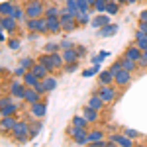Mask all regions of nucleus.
I'll use <instances>...</instances> for the list:
<instances>
[{"label":"nucleus","mask_w":147,"mask_h":147,"mask_svg":"<svg viewBox=\"0 0 147 147\" xmlns=\"http://www.w3.org/2000/svg\"><path fill=\"white\" fill-rule=\"evenodd\" d=\"M12 137L18 141V143H28L32 137H30V122H26V120H18L16 125L12 127Z\"/></svg>","instance_id":"f257e3e1"},{"label":"nucleus","mask_w":147,"mask_h":147,"mask_svg":"<svg viewBox=\"0 0 147 147\" xmlns=\"http://www.w3.org/2000/svg\"><path fill=\"white\" fill-rule=\"evenodd\" d=\"M26 14H28V18H45V4H43V0H28L26 2Z\"/></svg>","instance_id":"f03ea898"},{"label":"nucleus","mask_w":147,"mask_h":147,"mask_svg":"<svg viewBox=\"0 0 147 147\" xmlns=\"http://www.w3.org/2000/svg\"><path fill=\"white\" fill-rule=\"evenodd\" d=\"M26 30L28 32H37L41 35L49 34V26H47V18H28L26 20Z\"/></svg>","instance_id":"7ed1b4c3"},{"label":"nucleus","mask_w":147,"mask_h":147,"mask_svg":"<svg viewBox=\"0 0 147 147\" xmlns=\"http://www.w3.org/2000/svg\"><path fill=\"white\" fill-rule=\"evenodd\" d=\"M26 84H24V80L20 77H16L14 80H10V84H8V94H10L14 100L18 102H24V94H26Z\"/></svg>","instance_id":"20e7f679"},{"label":"nucleus","mask_w":147,"mask_h":147,"mask_svg":"<svg viewBox=\"0 0 147 147\" xmlns=\"http://www.w3.org/2000/svg\"><path fill=\"white\" fill-rule=\"evenodd\" d=\"M18 110H20V104H16L10 94L2 96V100H0V114L2 116H16Z\"/></svg>","instance_id":"39448f33"},{"label":"nucleus","mask_w":147,"mask_h":147,"mask_svg":"<svg viewBox=\"0 0 147 147\" xmlns=\"http://www.w3.org/2000/svg\"><path fill=\"white\" fill-rule=\"evenodd\" d=\"M116 84H98V88L94 92H98L102 96V100L106 102V104H110V102H114L116 100Z\"/></svg>","instance_id":"423d86ee"},{"label":"nucleus","mask_w":147,"mask_h":147,"mask_svg":"<svg viewBox=\"0 0 147 147\" xmlns=\"http://www.w3.org/2000/svg\"><path fill=\"white\" fill-rule=\"evenodd\" d=\"M18 26H20V24L16 22L14 16H2V18H0V28H2V32H8V35L16 34V32H18Z\"/></svg>","instance_id":"0eeeda50"},{"label":"nucleus","mask_w":147,"mask_h":147,"mask_svg":"<svg viewBox=\"0 0 147 147\" xmlns=\"http://www.w3.org/2000/svg\"><path fill=\"white\" fill-rule=\"evenodd\" d=\"M131 82V73L129 71H125V69H120L118 73H114V84L118 86V88H124Z\"/></svg>","instance_id":"6e6552de"},{"label":"nucleus","mask_w":147,"mask_h":147,"mask_svg":"<svg viewBox=\"0 0 147 147\" xmlns=\"http://www.w3.org/2000/svg\"><path fill=\"white\" fill-rule=\"evenodd\" d=\"M141 55H143V51L137 47V43H131V45H127V47L124 49V53H122V57L134 59V61H139V59H141Z\"/></svg>","instance_id":"1a4fd4ad"},{"label":"nucleus","mask_w":147,"mask_h":147,"mask_svg":"<svg viewBox=\"0 0 147 147\" xmlns=\"http://www.w3.org/2000/svg\"><path fill=\"white\" fill-rule=\"evenodd\" d=\"M30 112H32L34 118H39V120H41L47 114V102L39 100V102H35V104H32V106H30Z\"/></svg>","instance_id":"9d476101"},{"label":"nucleus","mask_w":147,"mask_h":147,"mask_svg":"<svg viewBox=\"0 0 147 147\" xmlns=\"http://www.w3.org/2000/svg\"><path fill=\"white\" fill-rule=\"evenodd\" d=\"M39 100H41V94L35 90V88L28 86V88H26V94H24V104L32 106V104H35V102H39Z\"/></svg>","instance_id":"9b49d317"},{"label":"nucleus","mask_w":147,"mask_h":147,"mask_svg":"<svg viewBox=\"0 0 147 147\" xmlns=\"http://www.w3.org/2000/svg\"><path fill=\"white\" fill-rule=\"evenodd\" d=\"M86 106H90V108H94V110H104V106H106V102L102 100V96L98 94V92H92L90 98L86 100Z\"/></svg>","instance_id":"f8f14e48"},{"label":"nucleus","mask_w":147,"mask_h":147,"mask_svg":"<svg viewBox=\"0 0 147 147\" xmlns=\"http://www.w3.org/2000/svg\"><path fill=\"white\" fill-rule=\"evenodd\" d=\"M82 116L90 122V124H96V122H100V110H94L90 106H86L84 104V108H82Z\"/></svg>","instance_id":"ddd939ff"},{"label":"nucleus","mask_w":147,"mask_h":147,"mask_svg":"<svg viewBox=\"0 0 147 147\" xmlns=\"http://www.w3.org/2000/svg\"><path fill=\"white\" fill-rule=\"evenodd\" d=\"M108 16H110V14H98V16H94L90 20V26L94 30H100L104 26H108V24H110V18H108Z\"/></svg>","instance_id":"4468645a"},{"label":"nucleus","mask_w":147,"mask_h":147,"mask_svg":"<svg viewBox=\"0 0 147 147\" xmlns=\"http://www.w3.org/2000/svg\"><path fill=\"white\" fill-rule=\"evenodd\" d=\"M88 131H90V129H86V127H80V125H73L71 124V127L67 129V136L71 137V139H77V137L88 136Z\"/></svg>","instance_id":"2eb2a0df"},{"label":"nucleus","mask_w":147,"mask_h":147,"mask_svg":"<svg viewBox=\"0 0 147 147\" xmlns=\"http://www.w3.org/2000/svg\"><path fill=\"white\" fill-rule=\"evenodd\" d=\"M18 122V118L16 116H2V120H0V127H2V131L6 134V131H12V127L16 125Z\"/></svg>","instance_id":"dca6fc26"},{"label":"nucleus","mask_w":147,"mask_h":147,"mask_svg":"<svg viewBox=\"0 0 147 147\" xmlns=\"http://www.w3.org/2000/svg\"><path fill=\"white\" fill-rule=\"evenodd\" d=\"M47 26H49V34L51 35H57L63 32V24L59 18H47Z\"/></svg>","instance_id":"f3484780"},{"label":"nucleus","mask_w":147,"mask_h":147,"mask_svg":"<svg viewBox=\"0 0 147 147\" xmlns=\"http://www.w3.org/2000/svg\"><path fill=\"white\" fill-rule=\"evenodd\" d=\"M61 53H63V59H65V65H67V63H77V61H80L79 53H77V47H73V49H63Z\"/></svg>","instance_id":"a211bd4d"},{"label":"nucleus","mask_w":147,"mask_h":147,"mask_svg":"<svg viewBox=\"0 0 147 147\" xmlns=\"http://www.w3.org/2000/svg\"><path fill=\"white\" fill-rule=\"evenodd\" d=\"M116 34H118V24H112V22L98 30V35H100V37H112V35H116Z\"/></svg>","instance_id":"6ab92c4d"},{"label":"nucleus","mask_w":147,"mask_h":147,"mask_svg":"<svg viewBox=\"0 0 147 147\" xmlns=\"http://www.w3.org/2000/svg\"><path fill=\"white\" fill-rule=\"evenodd\" d=\"M30 71H32L34 75H37V77H39V79H41V80L45 79V77H49V75H51V73L47 71V67H45V65H43V63H39V61H37V63H35V65H34V67H32V69H30Z\"/></svg>","instance_id":"aec40b11"},{"label":"nucleus","mask_w":147,"mask_h":147,"mask_svg":"<svg viewBox=\"0 0 147 147\" xmlns=\"http://www.w3.org/2000/svg\"><path fill=\"white\" fill-rule=\"evenodd\" d=\"M22 80H24V84H26V86H32V88H35V86L39 84V80H41V79H39L37 75H34L32 71H28V73L22 77Z\"/></svg>","instance_id":"412c9836"},{"label":"nucleus","mask_w":147,"mask_h":147,"mask_svg":"<svg viewBox=\"0 0 147 147\" xmlns=\"http://www.w3.org/2000/svg\"><path fill=\"white\" fill-rule=\"evenodd\" d=\"M98 84H114V73L110 69L98 73Z\"/></svg>","instance_id":"4be33fe9"},{"label":"nucleus","mask_w":147,"mask_h":147,"mask_svg":"<svg viewBox=\"0 0 147 147\" xmlns=\"http://www.w3.org/2000/svg\"><path fill=\"white\" fill-rule=\"evenodd\" d=\"M134 39H136L137 47H139L141 51H147V34H143L141 30H137L136 35H134Z\"/></svg>","instance_id":"5701e85b"},{"label":"nucleus","mask_w":147,"mask_h":147,"mask_svg":"<svg viewBox=\"0 0 147 147\" xmlns=\"http://www.w3.org/2000/svg\"><path fill=\"white\" fill-rule=\"evenodd\" d=\"M14 8H16V2H14V0L2 2V4H0V16H12V14H14Z\"/></svg>","instance_id":"b1692460"},{"label":"nucleus","mask_w":147,"mask_h":147,"mask_svg":"<svg viewBox=\"0 0 147 147\" xmlns=\"http://www.w3.org/2000/svg\"><path fill=\"white\" fill-rule=\"evenodd\" d=\"M41 120L39 118H35V120H32L30 122V137H37L39 136V131H41Z\"/></svg>","instance_id":"393cba45"},{"label":"nucleus","mask_w":147,"mask_h":147,"mask_svg":"<svg viewBox=\"0 0 147 147\" xmlns=\"http://www.w3.org/2000/svg\"><path fill=\"white\" fill-rule=\"evenodd\" d=\"M61 16V8L57 4H47L45 8V18H59Z\"/></svg>","instance_id":"a878e982"},{"label":"nucleus","mask_w":147,"mask_h":147,"mask_svg":"<svg viewBox=\"0 0 147 147\" xmlns=\"http://www.w3.org/2000/svg\"><path fill=\"white\" fill-rule=\"evenodd\" d=\"M43 84H45L47 92H51V90H55V88H57L59 80H57V77H55V75H49V77H45V79H43Z\"/></svg>","instance_id":"bb28decb"},{"label":"nucleus","mask_w":147,"mask_h":147,"mask_svg":"<svg viewBox=\"0 0 147 147\" xmlns=\"http://www.w3.org/2000/svg\"><path fill=\"white\" fill-rule=\"evenodd\" d=\"M71 124H73V125H80V127H86V129L90 127V122H88V120H86L82 114H80V116H79V114H77V116H73Z\"/></svg>","instance_id":"cd10ccee"},{"label":"nucleus","mask_w":147,"mask_h":147,"mask_svg":"<svg viewBox=\"0 0 147 147\" xmlns=\"http://www.w3.org/2000/svg\"><path fill=\"white\" fill-rule=\"evenodd\" d=\"M122 59V65H124L125 71H129V73H136V69L139 67L137 65V61H134V59H127V57H120Z\"/></svg>","instance_id":"c85d7f7f"},{"label":"nucleus","mask_w":147,"mask_h":147,"mask_svg":"<svg viewBox=\"0 0 147 147\" xmlns=\"http://www.w3.org/2000/svg\"><path fill=\"white\" fill-rule=\"evenodd\" d=\"M120 2H116V0H110L108 4H106V14H110V16H116L118 12H120Z\"/></svg>","instance_id":"c756f323"},{"label":"nucleus","mask_w":147,"mask_h":147,"mask_svg":"<svg viewBox=\"0 0 147 147\" xmlns=\"http://www.w3.org/2000/svg\"><path fill=\"white\" fill-rule=\"evenodd\" d=\"M43 51L45 53H57V51H61V41L57 43V41H47L45 45H43Z\"/></svg>","instance_id":"7c9ffc66"},{"label":"nucleus","mask_w":147,"mask_h":147,"mask_svg":"<svg viewBox=\"0 0 147 147\" xmlns=\"http://www.w3.org/2000/svg\"><path fill=\"white\" fill-rule=\"evenodd\" d=\"M77 22L80 28H84L86 24H90V12H79L77 14Z\"/></svg>","instance_id":"2f4dec72"},{"label":"nucleus","mask_w":147,"mask_h":147,"mask_svg":"<svg viewBox=\"0 0 147 147\" xmlns=\"http://www.w3.org/2000/svg\"><path fill=\"white\" fill-rule=\"evenodd\" d=\"M98 73H100V65H92L90 69H84L82 71V77L84 79H90V77H98Z\"/></svg>","instance_id":"473e14b6"},{"label":"nucleus","mask_w":147,"mask_h":147,"mask_svg":"<svg viewBox=\"0 0 147 147\" xmlns=\"http://www.w3.org/2000/svg\"><path fill=\"white\" fill-rule=\"evenodd\" d=\"M35 63H37V59H34V57H22L20 59V67H24L26 71H30Z\"/></svg>","instance_id":"72a5a7b5"},{"label":"nucleus","mask_w":147,"mask_h":147,"mask_svg":"<svg viewBox=\"0 0 147 147\" xmlns=\"http://www.w3.org/2000/svg\"><path fill=\"white\" fill-rule=\"evenodd\" d=\"M106 57H110V53H108V51H98L94 57H90V63H92V65H100Z\"/></svg>","instance_id":"f704fd0d"},{"label":"nucleus","mask_w":147,"mask_h":147,"mask_svg":"<svg viewBox=\"0 0 147 147\" xmlns=\"http://www.w3.org/2000/svg\"><path fill=\"white\" fill-rule=\"evenodd\" d=\"M106 4H108V2H104V0H96V2L92 4V12H96V14H106Z\"/></svg>","instance_id":"c9c22d12"},{"label":"nucleus","mask_w":147,"mask_h":147,"mask_svg":"<svg viewBox=\"0 0 147 147\" xmlns=\"http://www.w3.org/2000/svg\"><path fill=\"white\" fill-rule=\"evenodd\" d=\"M104 139V131L102 129H90L88 131V141H100Z\"/></svg>","instance_id":"e433bc0d"},{"label":"nucleus","mask_w":147,"mask_h":147,"mask_svg":"<svg viewBox=\"0 0 147 147\" xmlns=\"http://www.w3.org/2000/svg\"><path fill=\"white\" fill-rule=\"evenodd\" d=\"M20 45H22V39H18V37H10L8 39V49H12V51L20 49Z\"/></svg>","instance_id":"4c0bfd02"},{"label":"nucleus","mask_w":147,"mask_h":147,"mask_svg":"<svg viewBox=\"0 0 147 147\" xmlns=\"http://www.w3.org/2000/svg\"><path fill=\"white\" fill-rule=\"evenodd\" d=\"M77 69H79V61H77V63H67V65L63 67V73H75Z\"/></svg>","instance_id":"58836bf2"},{"label":"nucleus","mask_w":147,"mask_h":147,"mask_svg":"<svg viewBox=\"0 0 147 147\" xmlns=\"http://www.w3.org/2000/svg\"><path fill=\"white\" fill-rule=\"evenodd\" d=\"M73 47H77V43L71 41V39H63V41H61V51H63V49H73Z\"/></svg>","instance_id":"ea45409f"},{"label":"nucleus","mask_w":147,"mask_h":147,"mask_svg":"<svg viewBox=\"0 0 147 147\" xmlns=\"http://www.w3.org/2000/svg\"><path fill=\"white\" fill-rule=\"evenodd\" d=\"M124 134L127 137H131V139H137V137H139V131H137V129H131V127H125Z\"/></svg>","instance_id":"a19ab883"},{"label":"nucleus","mask_w":147,"mask_h":147,"mask_svg":"<svg viewBox=\"0 0 147 147\" xmlns=\"http://www.w3.org/2000/svg\"><path fill=\"white\" fill-rule=\"evenodd\" d=\"M84 147H106V139H100V141H88Z\"/></svg>","instance_id":"79ce46f5"},{"label":"nucleus","mask_w":147,"mask_h":147,"mask_svg":"<svg viewBox=\"0 0 147 147\" xmlns=\"http://www.w3.org/2000/svg\"><path fill=\"white\" fill-rule=\"evenodd\" d=\"M73 141H75V143H77V145H79V147H84V145H86V143H88V136L77 137V139H73Z\"/></svg>","instance_id":"37998d69"},{"label":"nucleus","mask_w":147,"mask_h":147,"mask_svg":"<svg viewBox=\"0 0 147 147\" xmlns=\"http://www.w3.org/2000/svg\"><path fill=\"white\" fill-rule=\"evenodd\" d=\"M77 53H79L80 59H82V57H86V53H88V47H86V45H77Z\"/></svg>","instance_id":"c03bdc74"},{"label":"nucleus","mask_w":147,"mask_h":147,"mask_svg":"<svg viewBox=\"0 0 147 147\" xmlns=\"http://www.w3.org/2000/svg\"><path fill=\"white\" fill-rule=\"evenodd\" d=\"M137 65L141 69H147V51H143V55H141V59L137 61Z\"/></svg>","instance_id":"a18cd8bd"},{"label":"nucleus","mask_w":147,"mask_h":147,"mask_svg":"<svg viewBox=\"0 0 147 147\" xmlns=\"http://www.w3.org/2000/svg\"><path fill=\"white\" fill-rule=\"evenodd\" d=\"M12 73H14V77H20V79H22L24 75L28 73V71H26V69H24V67H18V69H16V71H12Z\"/></svg>","instance_id":"49530a36"},{"label":"nucleus","mask_w":147,"mask_h":147,"mask_svg":"<svg viewBox=\"0 0 147 147\" xmlns=\"http://www.w3.org/2000/svg\"><path fill=\"white\" fill-rule=\"evenodd\" d=\"M137 30H141L143 34H147V22H139L137 24Z\"/></svg>","instance_id":"de8ad7c7"},{"label":"nucleus","mask_w":147,"mask_h":147,"mask_svg":"<svg viewBox=\"0 0 147 147\" xmlns=\"http://www.w3.org/2000/svg\"><path fill=\"white\" fill-rule=\"evenodd\" d=\"M139 22H147V10L139 12Z\"/></svg>","instance_id":"09e8293b"},{"label":"nucleus","mask_w":147,"mask_h":147,"mask_svg":"<svg viewBox=\"0 0 147 147\" xmlns=\"http://www.w3.org/2000/svg\"><path fill=\"white\" fill-rule=\"evenodd\" d=\"M106 147H120V145H118L116 141H112V139H108V141H106Z\"/></svg>","instance_id":"8fccbe9b"},{"label":"nucleus","mask_w":147,"mask_h":147,"mask_svg":"<svg viewBox=\"0 0 147 147\" xmlns=\"http://www.w3.org/2000/svg\"><path fill=\"white\" fill-rule=\"evenodd\" d=\"M116 2H120V4H125V0H116Z\"/></svg>","instance_id":"3c124183"},{"label":"nucleus","mask_w":147,"mask_h":147,"mask_svg":"<svg viewBox=\"0 0 147 147\" xmlns=\"http://www.w3.org/2000/svg\"><path fill=\"white\" fill-rule=\"evenodd\" d=\"M137 2H145V0H137Z\"/></svg>","instance_id":"603ef678"},{"label":"nucleus","mask_w":147,"mask_h":147,"mask_svg":"<svg viewBox=\"0 0 147 147\" xmlns=\"http://www.w3.org/2000/svg\"><path fill=\"white\" fill-rule=\"evenodd\" d=\"M137 147H145V145H137Z\"/></svg>","instance_id":"864d4df0"},{"label":"nucleus","mask_w":147,"mask_h":147,"mask_svg":"<svg viewBox=\"0 0 147 147\" xmlns=\"http://www.w3.org/2000/svg\"><path fill=\"white\" fill-rule=\"evenodd\" d=\"M104 2H110V0H104Z\"/></svg>","instance_id":"5fc2aeb1"}]
</instances>
